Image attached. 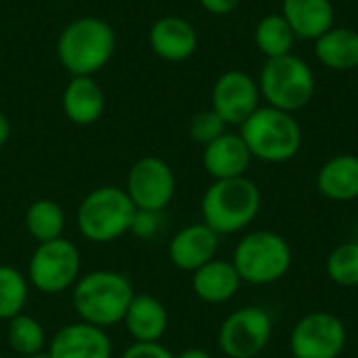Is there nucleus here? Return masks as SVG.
<instances>
[{
  "instance_id": "obj_1",
  "label": "nucleus",
  "mask_w": 358,
  "mask_h": 358,
  "mask_svg": "<svg viewBox=\"0 0 358 358\" xmlns=\"http://www.w3.org/2000/svg\"><path fill=\"white\" fill-rule=\"evenodd\" d=\"M262 210V193L248 176L214 180L201 197V222L218 235L245 231Z\"/></svg>"
},
{
  "instance_id": "obj_2",
  "label": "nucleus",
  "mask_w": 358,
  "mask_h": 358,
  "mask_svg": "<svg viewBox=\"0 0 358 358\" xmlns=\"http://www.w3.org/2000/svg\"><path fill=\"white\" fill-rule=\"evenodd\" d=\"M134 298L130 279L115 271H92L80 277L73 285L71 302L80 321L101 329L124 321V315Z\"/></svg>"
},
{
  "instance_id": "obj_3",
  "label": "nucleus",
  "mask_w": 358,
  "mask_h": 358,
  "mask_svg": "<svg viewBox=\"0 0 358 358\" xmlns=\"http://www.w3.org/2000/svg\"><path fill=\"white\" fill-rule=\"evenodd\" d=\"M239 128L252 157L266 164H285L302 147V128L294 113L271 105H260Z\"/></svg>"
},
{
  "instance_id": "obj_4",
  "label": "nucleus",
  "mask_w": 358,
  "mask_h": 358,
  "mask_svg": "<svg viewBox=\"0 0 358 358\" xmlns=\"http://www.w3.org/2000/svg\"><path fill=\"white\" fill-rule=\"evenodd\" d=\"M115 52V31L99 17H80L59 36L57 55L71 76L101 71Z\"/></svg>"
},
{
  "instance_id": "obj_5",
  "label": "nucleus",
  "mask_w": 358,
  "mask_h": 358,
  "mask_svg": "<svg viewBox=\"0 0 358 358\" xmlns=\"http://www.w3.org/2000/svg\"><path fill=\"white\" fill-rule=\"evenodd\" d=\"M231 262L243 283L273 285L289 273L294 264V252L283 235L260 229L243 235L237 241Z\"/></svg>"
},
{
  "instance_id": "obj_6",
  "label": "nucleus",
  "mask_w": 358,
  "mask_h": 358,
  "mask_svg": "<svg viewBox=\"0 0 358 358\" xmlns=\"http://www.w3.org/2000/svg\"><path fill=\"white\" fill-rule=\"evenodd\" d=\"M258 88L266 105L296 113L313 101L317 82L310 65L302 57L289 52L264 61L258 76Z\"/></svg>"
},
{
  "instance_id": "obj_7",
  "label": "nucleus",
  "mask_w": 358,
  "mask_h": 358,
  "mask_svg": "<svg viewBox=\"0 0 358 358\" xmlns=\"http://www.w3.org/2000/svg\"><path fill=\"white\" fill-rule=\"evenodd\" d=\"M134 203L120 187L105 185L92 189L78 206V231L92 243H109L130 233Z\"/></svg>"
},
{
  "instance_id": "obj_8",
  "label": "nucleus",
  "mask_w": 358,
  "mask_h": 358,
  "mask_svg": "<svg viewBox=\"0 0 358 358\" xmlns=\"http://www.w3.org/2000/svg\"><path fill=\"white\" fill-rule=\"evenodd\" d=\"M80 268L82 260L78 248L69 239L59 237L36 245L27 264V281L40 294L57 296L76 285Z\"/></svg>"
},
{
  "instance_id": "obj_9",
  "label": "nucleus",
  "mask_w": 358,
  "mask_h": 358,
  "mask_svg": "<svg viewBox=\"0 0 358 358\" xmlns=\"http://www.w3.org/2000/svg\"><path fill=\"white\" fill-rule=\"evenodd\" d=\"M346 344V323L338 315L325 310L304 315L289 336V350L294 358H340Z\"/></svg>"
},
{
  "instance_id": "obj_10",
  "label": "nucleus",
  "mask_w": 358,
  "mask_h": 358,
  "mask_svg": "<svg viewBox=\"0 0 358 358\" xmlns=\"http://www.w3.org/2000/svg\"><path fill=\"white\" fill-rule=\"evenodd\" d=\"M273 338V319L260 306L233 310L218 329V346L229 358H256Z\"/></svg>"
},
{
  "instance_id": "obj_11",
  "label": "nucleus",
  "mask_w": 358,
  "mask_h": 358,
  "mask_svg": "<svg viewBox=\"0 0 358 358\" xmlns=\"http://www.w3.org/2000/svg\"><path fill=\"white\" fill-rule=\"evenodd\" d=\"M124 191L136 210L162 212L174 199L176 176L168 162L155 155H145L132 164Z\"/></svg>"
},
{
  "instance_id": "obj_12",
  "label": "nucleus",
  "mask_w": 358,
  "mask_h": 358,
  "mask_svg": "<svg viewBox=\"0 0 358 358\" xmlns=\"http://www.w3.org/2000/svg\"><path fill=\"white\" fill-rule=\"evenodd\" d=\"M260 107L258 80L250 73L231 69L224 71L212 86V109L227 126H241Z\"/></svg>"
},
{
  "instance_id": "obj_13",
  "label": "nucleus",
  "mask_w": 358,
  "mask_h": 358,
  "mask_svg": "<svg viewBox=\"0 0 358 358\" xmlns=\"http://www.w3.org/2000/svg\"><path fill=\"white\" fill-rule=\"evenodd\" d=\"M111 350L107 331L84 321L61 327L48 346L50 358H111Z\"/></svg>"
},
{
  "instance_id": "obj_14",
  "label": "nucleus",
  "mask_w": 358,
  "mask_h": 358,
  "mask_svg": "<svg viewBox=\"0 0 358 358\" xmlns=\"http://www.w3.org/2000/svg\"><path fill=\"white\" fill-rule=\"evenodd\" d=\"M218 233H214L203 222H193L182 227L168 245L170 262L187 273H195L199 266L216 258L218 252Z\"/></svg>"
},
{
  "instance_id": "obj_15",
  "label": "nucleus",
  "mask_w": 358,
  "mask_h": 358,
  "mask_svg": "<svg viewBox=\"0 0 358 358\" xmlns=\"http://www.w3.org/2000/svg\"><path fill=\"white\" fill-rule=\"evenodd\" d=\"M252 153L237 132H224L216 141L203 147V168L214 180L245 176L252 164Z\"/></svg>"
},
{
  "instance_id": "obj_16",
  "label": "nucleus",
  "mask_w": 358,
  "mask_h": 358,
  "mask_svg": "<svg viewBox=\"0 0 358 358\" xmlns=\"http://www.w3.org/2000/svg\"><path fill=\"white\" fill-rule=\"evenodd\" d=\"M149 44L164 61H185L197 50V31L187 19L166 15L151 25Z\"/></svg>"
},
{
  "instance_id": "obj_17",
  "label": "nucleus",
  "mask_w": 358,
  "mask_h": 358,
  "mask_svg": "<svg viewBox=\"0 0 358 358\" xmlns=\"http://www.w3.org/2000/svg\"><path fill=\"white\" fill-rule=\"evenodd\" d=\"M241 277L231 260L214 258L191 273L193 294L206 304H224L233 300L241 287Z\"/></svg>"
},
{
  "instance_id": "obj_18",
  "label": "nucleus",
  "mask_w": 358,
  "mask_h": 358,
  "mask_svg": "<svg viewBox=\"0 0 358 358\" xmlns=\"http://www.w3.org/2000/svg\"><path fill=\"white\" fill-rule=\"evenodd\" d=\"M281 15L289 23L296 38L317 40L336 23L331 0H283Z\"/></svg>"
},
{
  "instance_id": "obj_19",
  "label": "nucleus",
  "mask_w": 358,
  "mask_h": 358,
  "mask_svg": "<svg viewBox=\"0 0 358 358\" xmlns=\"http://www.w3.org/2000/svg\"><path fill=\"white\" fill-rule=\"evenodd\" d=\"M122 323L134 342H159L168 331L170 317L155 296L134 294Z\"/></svg>"
},
{
  "instance_id": "obj_20",
  "label": "nucleus",
  "mask_w": 358,
  "mask_h": 358,
  "mask_svg": "<svg viewBox=\"0 0 358 358\" xmlns=\"http://www.w3.org/2000/svg\"><path fill=\"white\" fill-rule=\"evenodd\" d=\"M317 189L329 201L358 199V155L340 153L329 157L317 172Z\"/></svg>"
},
{
  "instance_id": "obj_21",
  "label": "nucleus",
  "mask_w": 358,
  "mask_h": 358,
  "mask_svg": "<svg viewBox=\"0 0 358 358\" xmlns=\"http://www.w3.org/2000/svg\"><path fill=\"white\" fill-rule=\"evenodd\" d=\"M105 111V92L92 76H73L63 90V113L78 126L94 124Z\"/></svg>"
},
{
  "instance_id": "obj_22",
  "label": "nucleus",
  "mask_w": 358,
  "mask_h": 358,
  "mask_svg": "<svg viewBox=\"0 0 358 358\" xmlns=\"http://www.w3.org/2000/svg\"><path fill=\"white\" fill-rule=\"evenodd\" d=\"M317 61L334 71H350L358 67V31L352 27H331L315 40Z\"/></svg>"
},
{
  "instance_id": "obj_23",
  "label": "nucleus",
  "mask_w": 358,
  "mask_h": 358,
  "mask_svg": "<svg viewBox=\"0 0 358 358\" xmlns=\"http://www.w3.org/2000/svg\"><path fill=\"white\" fill-rule=\"evenodd\" d=\"M254 42L266 59H275V57H283V55L294 52L292 48H294L296 36H294L289 23L285 21V17L281 13L279 15L271 13L256 23Z\"/></svg>"
},
{
  "instance_id": "obj_24",
  "label": "nucleus",
  "mask_w": 358,
  "mask_h": 358,
  "mask_svg": "<svg viewBox=\"0 0 358 358\" xmlns=\"http://www.w3.org/2000/svg\"><path fill=\"white\" fill-rule=\"evenodd\" d=\"M25 229L38 243L59 239L65 229V212L52 199H38L25 210Z\"/></svg>"
},
{
  "instance_id": "obj_25",
  "label": "nucleus",
  "mask_w": 358,
  "mask_h": 358,
  "mask_svg": "<svg viewBox=\"0 0 358 358\" xmlns=\"http://www.w3.org/2000/svg\"><path fill=\"white\" fill-rule=\"evenodd\" d=\"M29 296L27 277L8 264H0V321L21 315Z\"/></svg>"
},
{
  "instance_id": "obj_26",
  "label": "nucleus",
  "mask_w": 358,
  "mask_h": 358,
  "mask_svg": "<svg viewBox=\"0 0 358 358\" xmlns=\"http://www.w3.org/2000/svg\"><path fill=\"white\" fill-rule=\"evenodd\" d=\"M6 342H8V346H10L13 352H17L21 357H29L34 352L44 350L46 334H44V327L40 325L38 319L21 313V315L13 317L8 321Z\"/></svg>"
},
{
  "instance_id": "obj_27",
  "label": "nucleus",
  "mask_w": 358,
  "mask_h": 358,
  "mask_svg": "<svg viewBox=\"0 0 358 358\" xmlns=\"http://www.w3.org/2000/svg\"><path fill=\"white\" fill-rule=\"evenodd\" d=\"M327 277L340 287H358V239L340 243L325 262Z\"/></svg>"
},
{
  "instance_id": "obj_28",
  "label": "nucleus",
  "mask_w": 358,
  "mask_h": 358,
  "mask_svg": "<svg viewBox=\"0 0 358 358\" xmlns=\"http://www.w3.org/2000/svg\"><path fill=\"white\" fill-rule=\"evenodd\" d=\"M227 132V122L210 107V109H203V111H199V113H195L193 115V120H191V124H189V134H191V138L197 143V145H201V147H206V145H210L212 141H216L218 136H222Z\"/></svg>"
},
{
  "instance_id": "obj_29",
  "label": "nucleus",
  "mask_w": 358,
  "mask_h": 358,
  "mask_svg": "<svg viewBox=\"0 0 358 358\" xmlns=\"http://www.w3.org/2000/svg\"><path fill=\"white\" fill-rule=\"evenodd\" d=\"M159 214L162 212H149V210H136L132 224H130V233L141 237V239H151L157 235L159 231Z\"/></svg>"
},
{
  "instance_id": "obj_30",
  "label": "nucleus",
  "mask_w": 358,
  "mask_h": 358,
  "mask_svg": "<svg viewBox=\"0 0 358 358\" xmlns=\"http://www.w3.org/2000/svg\"><path fill=\"white\" fill-rule=\"evenodd\" d=\"M122 358H176L159 342H134L130 344Z\"/></svg>"
},
{
  "instance_id": "obj_31",
  "label": "nucleus",
  "mask_w": 358,
  "mask_h": 358,
  "mask_svg": "<svg viewBox=\"0 0 358 358\" xmlns=\"http://www.w3.org/2000/svg\"><path fill=\"white\" fill-rule=\"evenodd\" d=\"M241 0H199V4L212 15H229L239 6Z\"/></svg>"
},
{
  "instance_id": "obj_32",
  "label": "nucleus",
  "mask_w": 358,
  "mask_h": 358,
  "mask_svg": "<svg viewBox=\"0 0 358 358\" xmlns=\"http://www.w3.org/2000/svg\"><path fill=\"white\" fill-rule=\"evenodd\" d=\"M176 358H214L208 350H203V348H187V350H182L180 355H176Z\"/></svg>"
},
{
  "instance_id": "obj_33",
  "label": "nucleus",
  "mask_w": 358,
  "mask_h": 358,
  "mask_svg": "<svg viewBox=\"0 0 358 358\" xmlns=\"http://www.w3.org/2000/svg\"><path fill=\"white\" fill-rule=\"evenodd\" d=\"M8 136H10V122H8V117L0 111V147L8 141Z\"/></svg>"
},
{
  "instance_id": "obj_34",
  "label": "nucleus",
  "mask_w": 358,
  "mask_h": 358,
  "mask_svg": "<svg viewBox=\"0 0 358 358\" xmlns=\"http://www.w3.org/2000/svg\"><path fill=\"white\" fill-rule=\"evenodd\" d=\"M23 358H50L48 352H44V350H40V352H34V355H29V357H23Z\"/></svg>"
},
{
  "instance_id": "obj_35",
  "label": "nucleus",
  "mask_w": 358,
  "mask_h": 358,
  "mask_svg": "<svg viewBox=\"0 0 358 358\" xmlns=\"http://www.w3.org/2000/svg\"><path fill=\"white\" fill-rule=\"evenodd\" d=\"M0 358H2V357H0Z\"/></svg>"
}]
</instances>
